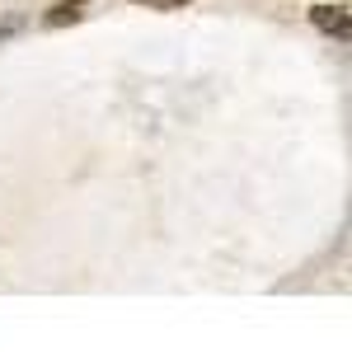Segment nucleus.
<instances>
[{"mask_svg":"<svg viewBox=\"0 0 352 352\" xmlns=\"http://www.w3.org/2000/svg\"><path fill=\"white\" fill-rule=\"evenodd\" d=\"M136 5H151V10H179V5H188V0H136Z\"/></svg>","mask_w":352,"mask_h":352,"instance_id":"obj_3","label":"nucleus"},{"mask_svg":"<svg viewBox=\"0 0 352 352\" xmlns=\"http://www.w3.org/2000/svg\"><path fill=\"white\" fill-rule=\"evenodd\" d=\"M310 24L320 28L324 38H338V43H348L352 14H348V5H315V10H310Z\"/></svg>","mask_w":352,"mask_h":352,"instance_id":"obj_1","label":"nucleus"},{"mask_svg":"<svg viewBox=\"0 0 352 352\" xmlns=\"http://www.w3.org/2000/svg\"><path fill=\"white\" fill-rule=\"evenodd\" d=\"M85 10H89V0H61V5H52L47 14H43V24L47 28H61V24H80Z\"/></svg>","mask_w":352,"mask_h":352,"instance_id":"obj_2","label":"nucleus"}]
</instances>
